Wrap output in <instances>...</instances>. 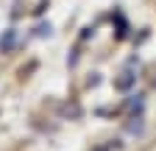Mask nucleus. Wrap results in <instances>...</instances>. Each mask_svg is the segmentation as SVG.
Returning a JSON list of instances; mask_svg holds the SVG:
<instances>
[{
	"label": "nucleus",
	"instance_id": "1",
	"mask_svg": "<svg viewBox=\"0 0 156 151\" xmlns=\"http://www.w3.org/2000/svg\"><path fill=\"white\" fill-rule=\"evenodd\" d=\"M17 42V31H6L3 36H0V50H11Z\"/></svg>",
	"mask_w": 156,
	"mask_h": 151
},
{
	"label": "nucleus",
	"instance_id": "2",
	"mask_svg": "<svg viewBox=\"0 0 156 151\" xmlns=\"http://www.w3.org/2000/svg\"><path fill=\"white\" fill-rule=\"evenodd\" d=\"M134 79H136L134 73H123V79H117V81H114V87H117V90H128V87L134 84Z\"/></svg>",
	"mask_w": 156,
	"mask_h": 151
},
{
	"label": "nucleus",
	"instance_id": "3",
	"mask_svg": "<svg viewBox=\"0 0 156 151\" xmlns=\"http://www.w3.org/2000/svg\"><path fill=\"white\" fill-rule=\"evenodd\" d=\"M36 34H39V36H45V34H50V25H39V28H36Z\"/></svg>",
	"mask_w": 156,
	"mask_h": 151
}]
</instances>
